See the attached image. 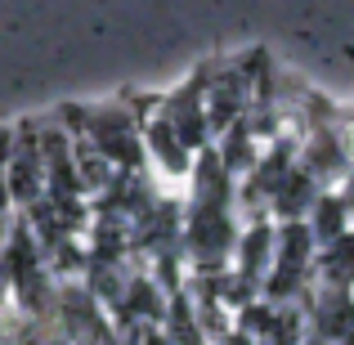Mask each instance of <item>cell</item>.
<instances>
[{"label":"cell","instance_id":"cell-1","mask_svg":"<svg viewBox=\"0 0 354 345\" xmlns=\"http://www.w3.org/2000/svg\"><path fill=\"white\" fill-rule=\"evenodd\" d=\"M63 117H72V121H63V126L81 130V135H86L121 175H139V171H144V162H148V157H144V121L130 113L126 104L81 108V117H86V121H77V108L63 113Z\"/></svg>","mask_w":354,"mask_h":345},{"label":"cell","instance_id":"cell-2","mask_svg":"<svg viewBox=\"0 0 354 345\" xmlns=\"http://www.w3.org/2000/svg\"><path fill=\"white\" fill-rule=\"evenodd\" d=\"M5 193L14 207H36L45 198V153L36 121L9 130V162H5Z\"/></svg>","mask_w":354,"mask_h":345},{"label":"cell","instance_id":"cell-3","mask_svg":"<svg viewBox=\"0 0 354 345\" xmlns=\"http://www.w3.org/2000/svg\"><path fill=\"white\" fill-rule=\"evenodd\" d=\"M157 117L166 121V126L175 130V135L184 139V144L193 148V153H202V148H211V117H207V68L193 72L189 81H184L175 95H162V104H157Z\"/></svg>","mask_w":354,"mask_h":345},{"label":"cell","instance_id":"cell-4","mask_svg":"<svg viewBox=\"0 0 354 345\" xmlns=\"http://www.w3.org/2000/svg\"><path fill=\"white\" fill-rule=\"evenodd\" d=\"M144 157H148V162H157V166H162V175H171V180H184V175L193 171V162H198V153H193V148L184 144V139L175 135V130L166 126L157 113L144 121Z\"/></svg>","mask_w":354,"mask_h":345},{"label":"cell","instance_id":"cell-5","mask_svg":"<svg viewBox=\"0 0 354 345\" xmlns=\"http://www.w3.org/2000/svg\"><path fill=\"white\" fill-rule=\"evenodd\" d=\"M319 193H323V184L314 180L301 162H292V171L278 180L274 198H269V216H274V220H305Z\"/></svg>","mask_w":354,"mask_h":345},{"label":"cell","instance_id":"cell-6","mask_svg":"<svg viewBox=\"0 0 354 345\" xmlns=\"http://www.w3.org/2000/svg\"><path fill=\"white\" fill-rule=\"evenodd\" d=\"M350 202L341 198L337 189H323L319 198H314V207H310V216H305V225H310L314 233V242H332V238H341V233L350 229Z\"/></svg>","mask_w":354,"mask_h":345},{"label":"cell","instance_id":"cell-7","mask_svg":"<svg viewBox=\"0 0 354 345\" xmlns=\"http://www.w3.org/2000/svg\"><path fill=\"white\" fill-rule=\"evenodd\" d=\"M296 345H332V341H323V337H319V332H310V328H305V337H301V341H296Z\"/></svg>","mask_w":354,"mask_h":345},{"label":"cell","instance_id":"cell-8","mask_svg":"<svg viewBox=\"0 0 354 345\" xmlns=\"http://www.w3.org/2000/svg\"><path fill=\"white\" fill-rule=\"evenodd\" d=\"M45 345H81V341H72V337H63V332H59V337H50Z\"/></svg>","mask_w":354,"mask_h":345}]
</instances>
